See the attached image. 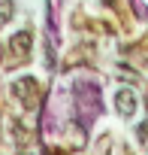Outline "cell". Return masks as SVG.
<instances>
[{"label":"cell","instance_id":"6da1fadb","mask_svg":"<svg viewBox=\"0 0 148 155\" xmlns=\"http://www.w3.org/2000/svg\"><path fill=\"white\" fill-rule=\"evenodd\" d=\"M30 43H33V34L30 31H18L15 37H9L3 46H0V64L3 67H18L30 58Z\"/></svg>","mask_w":148,"mask_h":155},{"label":"cell","instance_id":"7a4b0ae2","mask_svg":"<svg viewBox=\"0 0 148 155\" xmlns=\"http://www.w3.org/2000/svg\"><path fill=\"white\" fill-rule=\"evenodd\" d=\"M12 94L18 97V104L24 107V110H36L39 107V82L36 79H18L15 85H12Z\"/></svg>","mask_w":148,"mask_h":155},{"label":"cell","instance_id":"3957f363","mask_svg":"<svg viewBox=\"0 0 148 155\" xmlns=\"http://www.w3.org/2000/svg\"><path fill=\"white\" fill-rule=\"evenodd\" d=\"M115 110H118L124 119L136 116V110H139V97H136V91H130V88H118V94H115Z\"/></svg>","mask_w":148,"mask_h":155},{"label":"cell","instance_id":"277c9868","mask_svg":"<svg viewBox=\"0 0 148 155\" xmlns=\"http://www.w3.org/2000/svg\"><path fill=\"white\" fill-rule=\"evenodd\" d=\"M12 12H15V3H12V0H0V25H6V21L12 18Z\"/></svg>","mask_w":148,"mask_h":155},{"label":"cell","instance_id":"5b68a950","mask_svg":"<svg viewBox=\"0 0 148 155\" xmlns=\"http://www.w3.org/2000/svg\"><path fill=\"white\" fill-rule=\"evenodd\" d=\"M139 140H145V146H148V125H142V128H139Z\"/></svg>","mask_w":148,"mask_h":155}]
</instances>
